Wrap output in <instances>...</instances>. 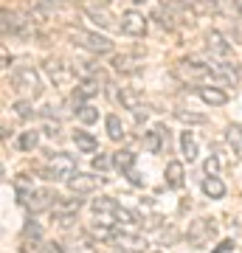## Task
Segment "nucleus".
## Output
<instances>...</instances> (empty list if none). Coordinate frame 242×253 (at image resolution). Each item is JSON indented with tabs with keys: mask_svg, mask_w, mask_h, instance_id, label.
Here are the masks:
<instances>
[{
	"mask_svg": "<svg viewBox=\"0 0 242 253\" xmlns=\"http://www.w3.org/2000/svg\"><path fill=\"white\" fill-rule=\"evenodd\" d=\"M90 208H93V214H96V222H101V225H113V228H116V222H127V225H141V222H144L138 211L124 208L118 200H113V197L93 200Z\"/></svg>",
	"mask_w": 242,
	"mask_h": 253,
	"instance_id": "1",
	"label": "nucleus"
},
{
	"mask_svg": "<svg viewBox=\"0 0 242 253\" xmlns=\"http://www.w3.org/2000/svg\"><path fill=\"white\" fill-rule=\"evenodd\" d=\"M175 76L180 82H192V84H220V76H217V68L214 62L206 65V62H197V59H180L175 65Z\"/></svg>",
	"mask_w": 242,
	"mask_h": 253,
	"instance_id": "2",
	"label": "nucleus"
},
{
	"mask_svg": "<svg viewBox=\"0 0 242 253\" xmlns=\"http://www.w3.org/2000/svg\"><path fill=\"white\" fill-rule=\"evenodd\" d=\"M37 172L43 174L45 180H68L76 172V158L68 152H48L45 166H40Z\"/></svg>",
	"mask_w": 242,
	"mask_h": 253,
	"instance_id": "3",
	"label": "nucleus"
},
{
	"mask_svg": "<svg viewBox=\"0 0 242 253\" xmlns=\"http://www.w3.org/2000/svg\"><path fill=\"white\" fill-rule=\"evenodd\" d=\"M68 37H71V42L73 45H79L85 48V51H90V54H113V42H110L107 37H101L96 34V31H85V28H71L68 31Z\"/></svg>",
	"mask_w": 242,
	"mask_h": 253,
	"instance_id": "4",
	"label": "nucleus"
},
{
	"mask_svg": "<svg viewBox=\"0 0 242 253\" xmlns=\"http://www.w3.org/2000/svg\"><path fill=\"white\" fill-rule=\"evenodd\" d=\"M11 84H14L20 93H26L28 99H37V96L43 93V79H40V73H37L31 65H20V68H14V73H11Z\"/></svg>",
	"mask_w": 242,
	"mask_h": 253,
	"instance_id": "5",
	"label": "nucleus"
},
{
	"mask_svg": "<svg viewBox=\"0 0 242 253\" xmlns=\"http://www.w3.org/2000/svg\"><path fill=\"white\" fill-rule=\"evenodd\" d=\"M56 203H59V197H56L54 189H31V194L23 200V206L28 208V214L51 211V208H56Z\"/></svg>",
	"mask_w": 242,
	"mask_h": 253,
	"instance_id": "6",
	"label": "nucleus"
},
{
	"mask_svg": "<svg viewBox=\"0 0 242 253\" xmlns=\"http://www.w3.org/2000/svg\"><path fill=\"white\" fill-rule=\"evenodd\" d=\"M0 34L3 37H23L28 34V20L17 11L0 9Z\"/></svg>",
	"mask_w": 242,
	"mask_h": 253,
	"instance_id": "7",
	"label": "nucleus"
},
{
	"mask_svg": "<svg viewBox=\"0 0 242 253\" xmlns=\"http://www.w3.org/2000/svg\"><path fill=\"white\" fill-rule=\"evenodd\" d=\"M214 236H217L214 219H194V222L189 225V242L194 245V248H206Z\"/></svg>",
	"mask_w": 242,
	"mask_h": 253,
	"instance_id": "8",
	"label": "nucleus"
},
{
	"mask_svg": "<svg viewBox=\"0 0 242 253\" xmlns=\"http://www.w3.org/2000/svg\"><path fill=\"white\" fill-rule=\"evenodd\" d=\"M65 183H68L71 194H76V197H79V194H93V191L104 183V177H96V174H88V172H73Z\"/></svg>",
	"mask_w": 242,
	"mask_h": 253,
	"instance_id": "9",
	"label": "nucleus"
},
{
	"mask_svg": "<svg viewBox=\"0 0 242 253\" xmlns=\"http://www.w3.org/2000/svg\"><path fill=\"white\" fill-rule=\"evenodd\" d=\"M113 245H116L118 251H127V253H144L149 248L146 236L133 234V231H118V228H116V234H113Z\"/></svg>",
	"mask_w": 242,
	"mask_h": 253,
	"instance_id": "10",
	"label": "nucleus"
},
{
	"mask_svg": "<svg viewBox=\"0 0 242 253\" xmlns=\"http://www.w3.org/2000/svg\"><path fill=\"white\" fill-rule=\"evenodd\" d=\"M101 84H104V76L96 73V76H90V79H82L76 87H73V101L82 104V101H90L93 96H99L101 93Z\"/></svg>",
	"mask_w": 242,
	"mask_h": 253,
	"instance_id": "11",
	"label": "nucleus"
},
{
	"mask_svg": "<svg viewBox=\"0 0 242 253\" xmlns=\"http://www.w3.org/2000/svg\"><path fill=\"white\" fill-rule=\"evenodd\" d=\"M118 31L127 37H144L146 34V17L141 11H124L121 23H118Z\"/></svg>",
	"mask_w": 242,
	"mask_h": 253,
	"instance_id": "12",
	"label": "nucleus"
},
{
	"mask_svg": "<svg viewBox=\"0 0 242 253\" xmlns=\"http://www.w3.org/2000/svg\"><path fill=\"white\" fill-rule=\"evenodd\" d=\"M206 48L211 51V56H220V62H228V56L234 54V45L220 31H208L206 34Z\"/></svg>",
	"mask_w": 242,
	"mask_h": 253,
	"instance_id": "13",
	"label": "nucleus"
},
{
	"mask_svg": "<svg viewBox=\"0 0 242 253\" xmlns=\"http://www.w3.org/2000/svg\"><path fill=\"white\" fill-rule=\"evenodd\" d=\"M194 93H197V99L203 104H208V107H223V104H228V93L223 87H217V84H200V87H194Z\"/></svg>",
	"mask_w": 242,
	"mask_h": 253,
	"instance_id": "14",
	"label": "nucleus"
},
{
	"mask_svg": "<svg viewBox=\"0 0 242 253\" xmlns=\"http://www.w3.org/2000/svg\"><path fill=\"white\" fill-rule=\"evenodd\" d=\"M110 65H113V71L121 73V76H133V73H138L144 68V59L135 56V54H116Z\"/></svg>",
	"mask_w": 242,
	"mask_h": 253,
	"instance_id": "15",
	"label": "nucleus"
},
{
	"mask_svg": "<svg viewBox=\"0 0 242 253\" xmlns=\"http://www.w3.org/2000/svg\"><path fill=\"white\" fill-rule=\"evenodd\" d=\"M183 183H186V169H183V163L169 161L166 163V186H169V189H183Z\"/></svg>",
	"mask_w": 242,
	"mask_h": 253,
	"instance_id": "16",
	"label": "nucleus"
},
{
	"mask_svg": "<svg viewBox=\"0 0 242 253\" xmlns=\"http://www.w3.org/2000/svg\"><path fill=\"white\" fill-rule=\"evenodd\" d=\"M214 68H217V76H220V84H240L242 73H240L237 65H231V62H214Z\"/></svg>",
	"mask_w": 242,
	"mask_h": 253,
	"instance_id": "17",
	"label": "nucleus"
},
{
	"mask_svg": "<svg viewBox=\"0 0 242 253\" xmlns=\"http://www.w3.org/2000/svg\"><path fill=\"white\" fill-rule=\"evenodd\" d=\"M73 144H76L79 152H88V155L99 152V141L90 135L88 129H76V132H73Z\"/></svg>",
	"mask_w": 242,
	"mask_h": 253,
	"instance_id": "18",
	"label": "nucleus"
},
{
	"mask_svg": "<svg viewBox=\"0 0 242 253\" xmlns=\"http://www.w3.org/2000/svg\"><path fill=\"white\" fill-rule=\"evenodd\" d=\"M141 141H144V149H146L149 155H161L163 152V141H161V132H158V124H155L152 129H146Z\"/></svg>",
	"mask_w": 242,
	"mask_h": 253,
	"instance_id": "19",
	"label": "nucleus"
},
{
	"mask_svg": "<svg viewBox=\"0 0 242 253\" xmlns=\"http://www.w3.org/2000/svg\"><path fill=\"white\" fill-rule=\"evenodd\" d=\"M180 152H183V158H186L189 163L197 161V138L192 135V132H180Z\"/></svg>",
	"mask_w": 242,
	"mask_h": 253,
	"instance_id": "20",
	"label": "nucleus"
},
{
	"mask_svg": "<svg viewBox=\"0 0 242 253\" xmlns=\"http://www.w3.org/2000/svg\"><path fill=\"white\" fill-rule=\"evenodd\" d=\"M113 166H116L121 174H127L130 169H135V152H130V149H118V152H113Z\"/></svg>",
	"mask_w": 242,
	"mask_h": 253,
	"instance_id": "21",
	"label": "nucleus"
},
{
	"mask_svg": "<svg viewBox=\"0 0 242 253\" xmlns=\"http://www.w3.org/2000/svg\"><path fill=\"white\" fill-rule=\"evenodd\" d=\"M225 141H228V146H231V152L242 161V124L228 126V129H225Z\"/></svg>",
	"mask_w": 242,
	"mask_h": 253,
	"instance_id": "22",
	"label": "nucleus"
},
{
	"mask_svg": "<svg viewBox=\"0 0 242 253\" xmlns=\"http://www.w3.org/2000/svg\"><path fill=\"white\" fill-rule=\"evenodd\" d=\"M104 126H107V138L110 141H124V121L116 116V113H110L107 118H104Z\"/></svg>",
	"mask_w": 242,
	"mask_h": 253,
	"instance_id": "23",
	"label": "nucleus"
},
{
	"mask_svg": "<svg viewBox=\"0 0 242 253\" xmlns=\"http://www.w3.org/2000/svg\"><path fill=\"white\" fill-rule=\"evenodd\" d=\"M113 234H116L113 225H101V222L88 225V236L93 239V242H113Z\"/></svg>",
	"mask_w": 242,
	"mask_h": 253,
	"instance_id": "24",
	"label": "nucleus"
},
{
	"mask_svg": "<svg viewBox=\"0 0 242 253\" xmlns=\"http://www.w3.org/2000/svg\"><path fill=\"white\" fill-rule=\"evenodd\" d=\"M203 194L211 200H220L225 197V183L220 177H203Z\"/></svg>",
	"mask_w": 242,
	"mask_h": 253,
	"instance_id": "25",
	"label": "nucleus"
},
{
	"mask_svg": "<svg viewBox=\"0 0 242 253\" xmlns=\"http://www.w3.org/2000/svg\"><path fill=\"white\" fill-rule=\"evenodd\" d=\"M76 118H79L85 126H90V124L99 121V110L93 107L90 101H82V104H76Z\"/></svg>",
	"mask_w": 242,
	"mask_h": 253,
	"instance_id": "26",
	"label": "nucleus"
},
{
	"mask_svg": "<svg viewBox=\"0 0 242 253\" xmlns=\"http://www.w3.org/2000/svg\"><path fill=\"white\" fill-rule=\"evenodd\" d=\"M116 101H121V107H127V110L141 107V96H138L133 87H121V93H116Z\"/></svg>",
	"mask_w": 242,
	"mask_h": 253,
	"instance_id": "27",
	"label": "nucleus"
},
{
	"mask_svg": "<svg viewBox=\"0 0 242 253\" xmlns=\"http://www.w3.org/2000/svg\"><path fill=\"white\" fill-rule=\"evenodd\" d=\"M17 146L23 152H34L37 146H40V132L37 129H26V132H20L17 135Z\"/></svg>",
	"mask_w": 242,
	"mask_h": 253,
	"instance_id": "28",
	"label": "nucleus"
},
{
	"mask_svg": "<svg viewBox=\"0 0 242 253\" xmlns=\"http://www.w3.org/2000/svg\"><path fill=\"white\" fill-rule=\"evenodd\" d=\"M45 71H48V76L54 79V84H62V82L68 79V73H71L62 62H59V59H51V62H45Z\"/></svg>",
	"mask_w": 242,
	"mask_h": 253,
	"instance_id": "29",
	"label": "nucleus"
},
{
	"mask_svg": "<svg viewBox=\"0 0 242 253\" xmlns=\"http://www.w3.org/2000/svg\"><path fill=\"white\" fill-rule=\"evenodd\" d=\"M23 239H26V242H31V245L43 242V225H40L37 219H28L26 225H23Z\"/></svg>",
	"mask_w": 242,
	"mask_h": 253,
	"instance_id": "30",
	"label": "nucleus"
},
{
	"mask_svg": "<svg viewBox=\"0 0 242 253\" xmlns=\"http://www.w3.org/2000/svg\"><path fill=\"white\" fill-rule=\"evenodd\" d=\"M152 17L158 20V26H161V28H169V31L175 28V14H172V11H166L163 6H155Z\"/></svg>",
	"mask_w": 242,
	"mask_h": 253,
	"instance_id": "31",
	"label": "nucleus"
},
{
	"mask_svg": "<svg viewBox=\"0 0 242 253\" xmlns=\"http://www.w3.org/2000/svg\"><path fill=\"white\" fill-rule=\"evenodd\" d=\"M85 14H88L90 20H93V23H96V26H113V20L107 17V14H104V9H93V6H88V9H85Z\"/></svg>",
	"mask_w": 242,
	"mask_h": 253,
	"instance_id": "32",
	"label": "nucleus"
},
{
	"mask_svg": "<svg viewBox=\"0 0 242 253\" xmlns=\"http://www.w3.org/2000/svg\"><path fill=\"white\" fill-rule=\"evenodd\" d=\"M14 116H17V118H23V121H28V118L34 116L31 99H20V101H14Z\"/></svg>",
	"mask_w": 242,
	"mask_h": 253,
	"instance_id": "33",
	"label": "nucleus"
},
{
	"mask_svg": "<svg viewBox=\"0 0 242 253\" xmlns=\"http://www.w3.org/2000/svg\"><path fill=\"white\" fill-rule=\"evenodd\" d=\"M203 172H206V177H220V158H217L214 152L206 158V163H203Z\"/></svg>",
	"mask_w": 242,
	"mask_h": 253,
	"instance_id": "34",
	"label": "nucleus"
},
{
	"mask_svg": "<svg viewBox=\"0 0 242 253\" xmlns=\"http://www.w3.org/2000/svg\"><path fill=\"white\" fill-rule=\"evenodd\" d=\"M175 116L183 121V124H206L208 118L200 116V113H186V110H175Z\"/></svg>",
	"mask_w": 242,
	"mask_h": 253,
	"instance_id": "35",
	"label": "nucleus"
},
{
	"mask_svg": "<svg viewBox=\"0 0 242 253\" xmlns=\"http://www.w3.org/2000/svg\"><path fill=\"white\" fill-rule=\"evenodd\" d=\"M110 166H113V155L99 152L96 158H93V169H96V172H107Z\"/></svg>",
	"mask_w": 242,
	"mask_h": 253,
	"instance_id": "36",
	"label": "nucleus"
},
{
	"mask_svg": "<svg viewBox=\"0 0 242 253\" xmlns=\"http://www.w3.org/2000/svg\"><path fill=\"white\" fill-rule=\"evenodd\" d=\"M158 132H161V141H163V152L169 155V149H172V129L166 124H158Z\"/></svg>",
	"mask_w": 242,
	"mask_h": 253,
	"instance_id": "37",
	"label": "nucleus"
},
{
	"mask_svg": "<svg viewBox=\"0 0 242 253\" xmlns=\"http://www.w3.org/2000/svg\"><path fill=\"white\" fill-rule=\"evenodd\" d=\"M40 253H65L59 242H40Z\"/></svg>",
	"mask_w": 242,
	"mask_h": 253,
	"instance_id": "38",
	"label": "nucleus"
},
{
	"mask_svg": "<svg viewBox=\"0 0 242 253\" xmlns=\"http://www.w3.org/2000/svg\"><path fill=\"white\" fill-rule=\"evenodd\" d=\"M37 6L45 9V11H54V9H59V6H65V0H37Z\"/></svg>",
	"mask_w": 242,
	"mask_h": 253,
	"instance_id": "39",
	"label": "nucleus"
},
{
	"mask_svg": "<svg viewBox=\"0 0 242 253\" xmlns=\"http://www.w3.org/2000/svg\"><path fill=\"white\" fill-rule=\"evenodd\" d=\"M127 180H130V186H135V189H141V186H144V177L135 172V169H130V172H127Z\"/></svg>",
	"mask_w": 242,
	"mask_h": 253,
	"instance_id": "40",
	"label": "nucleus"
},
{
	"mask_svg": "<svg viewBox=\"0 0 242 253\" xmlns=\"http://www.w3.org/2000/svg\"><path fill=\"white\" fill-rule=\"evenodd\" d=\"M59 132H62V126L59 124H45V135L48 138H59Z\"/></svg>",
	"mask_w": 242,
	"mask_h": 253,
	"instance_id": "41",
	"label": "nucleus"
},
{
	"mask_svg": "<svg viewBox=\"0 0 242 253\" xmlns=\"http://www.w3.org/2000/svg\"><path fill=\"white\" fill-rule=\"evenodd\" d=\"M231 248H234V239H225V242L220 245V248H217L214 253H225V251H231Z\"/></svg>",
	"mask_w": 242,
	"mask_h": 253,
	"instance_id": "42",
	"label": "nucleus"
},
{
	"mask_svg": "<svg viewBox=\"0 0 242 253\" xmlns=\"http://www.w3.org/2000/svg\"><path fill=\"white\" fill-rule=\"evenodd\" d=\"M11 65V56L9 54H0V71H3V68H9Z\"/></svg>",
	"mask_w": 242,
	"mask_h": 253,
	"instance_id": "43",
	"label": "nucleus"
},
{
	"mask_svg": "<svg viewBox=\"0 0 242 253\" xmlns=\"http://www.w3.org/2000/svg\"><path fill=\"white\" fill-rule=\"evenodd\" d=\"M90 3H93V9H96V6H99V9H107L113 0H90Z\"/></svg>",
	"mask_w": 242,
	"mask_h": 253,
	"instance_id": "44",
	"label": "nucleus"
},
{
	"mask_svg": "<svg viewBox=\"0 0 242 253\" xmlns=\"http://www.w3.org/2000/svg\"><path fill=\"white\" fill-rule=\"evenodd\" d=\"M234 6H237V11L242 14V0H234Z\"/></svg>",
	"mask_w": 242,
	"mask_h": 253,
	"instance_id": "45",
	"label": "nucleus"
},
{
	"mask_svg": "<svg viewBox=\"0 0 242 253\" xmlns=\"http://www.w3.org/2000/svg\"><path fill=\"white\" fill-rule=\"evenodd\" d=\"M208 6H211V9H217V3H220V0H206Z\"/></svg>",
	"mask_w": 242,
	"mask_h": 253,
	"instance_id": "46",
	"label": "nucleus"
},
{
	"mask_svg": "<svg viewBox=\"0 0 242 253\" xmlns=\"http://www.w3.org/2000/svg\"><path fill=\"white\" fill-rule=\"evenodd\" d=\"M20 253H31V251H28V248H23V251H20Z\"/></svg>",
	"mask_w": 242,
	"mask_h": 253,
	"instance_id": "47",
	"label": "nucleus"
}]
</instances>
